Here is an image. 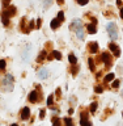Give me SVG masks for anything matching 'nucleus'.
<instances>
[{
	"instance_id": "obj_1",
	"label": "nucleus",
	"mask_w": 123,
	"mask_h": 126,
	"mask_svg": "<svg viewBox=\"0 0 123 126\" xmlns=\"http://www.w3.org/2000/svg\"><path fill=\"white\" fill-rule=\"evenodd\" d=\"M0 88H1L3 91H5V92L13 89V76L9 75V74L5 75V76L3 78L1 83H0Z\"/></svg>"
},
{
	"instance_id": "obj_2",
	"label": "nucleus",
	"mask_w": 123,
	"mask_h": 126,
	"mask_svg": "<svg viewBox=\"0 0 123 126\" xmlns=\"http://www.w3.org/2000/svg\"><path fill=\"white\" fill-rule=\"evenodd\" d=\"M108 32H109V35L113 41H115L118 38V28L114 22H109L108 24Z\"/></svg>"
},
{
	"instance_id": "obj_3",
	"label": "nucleus",
	"mask_w": 123,
	"mask_h": 126,
	"mask_svg": "<svg viewBox=\"0 0 123 126\" xmlns=\"http://www.w3.org/2000/svg\"><path fill=\"white\" fill-rule=\"evenodd\" d=\"M80 125H81V126H92V124H90V121L88 120V113H86V112L81 113V120H80Z\"/></svg>"
},
{
	"instance_id": "obj_4",
	"label": "nucleus",
	"mask_w": 123,
	"mask_h": 126,
	"mask_svg": "<svg viewBox=\"0 0 123 126\" xmlns=\"http://www.w3.org/2000/svg\"><path fill=\"white\" fill-rule=\"evenodd\" d=\"M13 15H16V7H8L5 11H4V13H3V16L4 17H12Z\"/></svg>"
},
{
	"instance_id": "obj_5",
	"label": "nucleus",
	"mask_w": 123,
	"mask_h": 126,
	"mask_svg": "<svg viewBox=\"0 0 123 126\" xmlns=\"http://www.w3.org/2000/svg\"><path fill=\"white\" fill-rule=\"evenodd\" d=\"M109 49H110V51H111L114 55H115V57H119V55H121V49L115 45V43H110Z\"/></svg>"
},
{
	"instance_id": "obj_6",
	"label": "nucleus",
	"mask_w": 123,
	"mask_h": 126,
	"mask_svg": "<svg viewBox=\"0 0 123 126\" xmlns=\"http://www.w3.org/2000/svg\"><path fill=\"white\" fill-rule=\"evenodd\" d=\"M101 59H102V62H104V63H106V66H108V67L111 64V57H110L109 53H102Z\"/></svg>"
},
{
	"instance_id": "obj_7",
	"label": "nucleus",
	"mask_w": 123,
	"mask_h": 126,
	"mask_svg": "<svg viewBox=\"0 0 123 126\" xmlns=\"http://www.w3.org/2000/svg\"><path fill=\"white\" fill-rule=\"evenodd\" d=\"M29 101L30 102H37L38 101V98H39V94H38V92L37 91H31V92L29 93Z\"/></svg>"
},
{
	"instance_id": "obj_8",
	"label": "nucleus",
	"mask_w": 123,
	"mask_h": 126,
	"mask_svg": "<svg viewBox=\"0 0 123 126\" xmlns=\"http://www.w3.org/2000/svg\"><path fill=\"white\" fill-rule=\"evenodd\" d=\"M21 57H22V59H24L25 62L29 61V58H30V46H29V45H27V46L25 47V50L22 51Z\"/></svg>"
},
{
	"instance_id": "obj_9",
	"label": "nucleus",
	"mask_w": 123,
	"mask_h": 126,
	"mask_svg": "<svg viewBox=\"0 0 123 126\" xmlns=\"http://www.w3.org/2000/svg\"><path fill=\"white\" fill-rule=\"evenodd\" d=\"M38 78L41 79V80L47 79V78H49V70H47V68H41L38 71Z\"/></svg>"
},
{
	"instance_id": "obj_10",
	"label": "nucleus",
	"mask_w": 123,
	"mask_h": 126,
	"mask_svg": "<svg viewBox=\"0 0 123 126\" xmlns=\"http://www.w3.org/2000/svg\"><path fill=\"white\" fill-rule=\"evenodd\" d=\"M88 49H89V53H92V54L98 53V43L97 42H90Z\"/></svg>"
},
{
	"instance_id": "obj_11",
	"label": "nucleus",
	"mask_w": 123,
	"mask_h": 126,
	"mask_svg": "<svg viewBox=\"0 0 123 126\" xmlns=\"http://www.w3.org/2000/svg\"><path fill=\"white\" fill-rule=\"evenodd\" d=\"M81 26H82V24H81L80 20H73L72 24H71V30H75V32H76L79 28H81Z\"/></svg>"
},
{
	"instance_id": "obj_12",
	"label": "nucleus",
	"mask_w": 123,
	"mask_h": 126,
	"mask_svg": "<svg viewBox=\"0 0 123 126\" xmlns=\"http://www.w3.org/2000/svg\"><path fill=\"white\" fill-rule=\"evenodd\" d=\"M29 117H30V109L26 106V108H24L21 110V118H22V120H27Z\"/></svg>"
},
{
	"instance_id": "obj_13",
	"label": "nucleus",
	"mask_w": 123,
	"mask_h": 126,
	"mask_svg": "<svg viewBox=\"0 0 123 126\" xmlns=\"http://www.w3.org/2000/svg\"><path fill=\"white\" fill-rule=\"evenodd\" d=\"M76 35H77V38L80 39V41H82V39H84V29H82V26L81 28H79V29L76 30Z\"/></svg>"
},
{
	"instance_id": "obj_14",
	"label": "nucleus",
	"mask_w": 123,
	"mask_h": 126,
	"mask_svg": "<svg viewBox=\"0 0 123 126\" xmlns=\"http://www.w3.org/2000/svg\"><path fill=\"white\" fill-rule=\"evenodd\" d=\"M60 25V21H59L58 18H54V20H51V22H50V26H51V29H56V28Z\"/></svg>"
},
{
	"instance_id": "obj_15",
	"label": "nucleus",
	"mask_w": 123,
	"mask_h": 126,
	"mask_svg": "<svg viewBox=\"0 0 123 126\" xmlns=\"http://www.w3.org/2000/svg\"><path fill=\"white\" fill-rule=\"evenodd\" d=\"M86 30H88V33H90V34H94L97 32V29H96V25H93V24H89L88 26H86Z\"/></svg>"
},
{
	"instance_id": "obj_16",
	"label": "nucleus",
	"mask_w": 123,
	"mask_h": 126,
	"mask_svg": "<svg viewBox=\"0 0 123 126\" xmlns=\"http://www.w3.org/2000/svg\"><path fill=\"white\" fill-rule=\"evenodd\" d=\"M68 59H69V63L72 66H76V63H77V59H76V57H75L73 54H69L68 55Z\"/></svg>"
},
{
	"instance_id": "obj_17",
	"label": "nucleus",
	"mask_w": 123,
	"mask_h": 126,
	"mask_svg": "<svg viewBox=\"0 0 123 126\" xmlns=\"http://www.w3.org/2000/svg\"><path fill=\"white\" fill-rule=\"evenodd\" d=\"M111 80H114V74H108L105 76V79H104L105 83H109V81H111Z\"/></svg>"
},
{
	"instance_id": "obj_18",
	"label": "nucleus",
	"mask_w": 123,
	"mask_h": 126,
	"mask_svg": "<svg viewBox=\"0 0 123 126\" xmlns=\"http://www.w3.org/2000/svg\"><path fill=\"white\" fill-rule=\"evenodd\" d=\"M60 118L59 117H53V126H60Z\"/></svg>"
},
{
	"instance_id": "obj_19",
	"label": "nucleus",
	"mask_w": 123,
	"mask_h": 126,
	"mask_svg": "<svg viewBox=\"0 0 123 126\" xmlns=\"http://www.w3.org/2000/svg\"><path fill=\"white\" fill-rule=\"evenodd\" d=\"M53 57H54L55 59H58V61H60V59H62V54L59 53V51L54 50V51H53Z\"/></svg>"
},
{
	"instance_id": "obj_20",
	"label": "nucleus",
	"mask_w": 123,
	"mask_h": 126,
	"mask_svg": "<svg viewBox=\"0 0 123 126\" xmlns=\"http://www.w3.org/2000/svg\"><path fill=\"white\" fill-rule=\"evenodd\" d=\"M53 104H54V96L51 94V96H49V98H47V106H53Z\"/></svg>"
},
{
	"instance_id": "obj_21",
	"label": "nucleus",
	"mask_w": 123,
	"mask_h": 126,
	"mask_svg": "<svg viewBox=\"0 0 123 126\" xmlns=\"http://www.w3.org/2000/svg\"><path fill=\"white\" fill-rule=\"evenodd\" d=\"M97 102H92V104H90V112H92V113H94V112H96V110H97Z\"/></svg>"
},
{
	"instance_id": "obj_22",
	"label": "nucleus",
	"mask_w": 123,
	"mask_h": 126,
	"mask_svg": "<svg viewBox=\"0 0 123 126\" xmlns=\"http://www.w3.org/2000/svg\"><path fill=\"white\" fill-rule=\"evenodd\" d=\"M119 84H121V81L118 80V79H115V80H113L111 87H113V88H118V87H119Z\"/></svg>"
},
{
	"instance_id": "obj_23",
	"label": "nucleus",
	"mask_w": 123,
	"mask_h": 126,
	"mask_svg": "<svg viewBox=\"0 0 123 126\" xmlns=\"http://www.w3.org/2000/svg\"><path fill=\"white\" fill-rule=\"evenodd\" d=\"M64 124L67 126H73V121L71 120V118H64Z\"/></svg>"
},
{
	"instance_id": "obj_24",
	"label": "nucleus",
	"mask_w": 123,
	"mask_h": 126,
	"mask_svg": "<svg viewBox=\"0 0 123 126\" xmlns=\"http://www.w3.org/2000/svg\"><path fill=\"white\" fill-rule=\"evenodd\" d=\"M88 63H89V68H90V71H94V62H93L92 58H89Z\"/></svg>"
},
{
	"instance_id": "obj_25",
	"label": "nucleus",
	"mask_w": 123,
	"mask_h": 126,
	"mask_svg": "<svg viewBox=\"0 0 123 126\" xmlns=\"http://www.w3.org/2000/svg\"><path fill=\"white\" fill-rule=\"evenodd\" d=\"M56 18H58L60 22H63V21H64V13H63V12H59V13H58V17H56Z\"/></svg>"
},
{
	"instance_id": "obj_26",
	"label": "nucleus",
	"mask_w": 123,
	"mask_h": 126,
	"mask_svg": "<svg viewBox=\"0 0 123 126\" xmlns=\"http://www.w3.org/2000/svg\"><path fill=\"white\" fill-rule=\"evenodd\" d=\"M51 1H53V0H43V7H45V8H49V7L51 5Z\"/></svg>"
},
{
	"instance_id": "obj_27",
	"label": "nucleus",
	"mask_w": 123,
	"mask_h": 126,
	"mask_svg": "<svg viewBox=\"0 0 123 126\" xmlns=\"http://www.w3.org/2000/svg\"><path fill=\"white\" fill-rule=\"evenodd\" d=\"M45 57H46V51L43 50L41 54H39V57H38V61H43V59H45Z\"/></svg>"
},
{
	"instance_id": "obj_28",
	"label": "nucleus",
	"mask_w": 123,
	"mask_h": 126,
	"mask_svg": "<svg viewBox=\"0 0 123 126\" xmlns=\"http://www.w3.org/2000/svg\"><path fill=\"white\" fill-rule=\"evenodd\" d=\"M5 70V61H0V71H4Z\"/></svg>"
},
{
	"instance_id": "obj_29",
	"label": "nucleus",
	"mask_w": 123,
	"mask_h": 126,
	"mask_svg": "<svg viewBox=\"0 0 123 126\" xmlns=\"http://www.w3.org/2000/svg\"><path fill=\"white\" fill-rule=\"evenodd\" d=\"M33 28H34V22H33V21H30V22H29V25H27V33H29L30 29H33Z\"/></svg>"
},
{
	"instance_id": "obj_30",
	"label": "nucleus",
	"mask_w": 123,
	"mask_h": 126,
	"mask_svg": "<svg viewBox=\"0 0 123 126\" xmlns=\"http://www.w3.org/2000/svg\"><path fill=\"white\" fill-rule=\"evenodd\" d=\"M3 24H4V25H8V24H9V18L3 16Z\"/></svg>"
},
{
	"instance_id": "obj_31",
	"label": "nucleus",
	"mask_w": 123,
	"mask_h": 126,
	"mask_svg": "<svg viewBox=\"0 0 123 126\" xmlns=\"http://www.w3.org/2000/svg\"><path fill=\"white\" fill-rule=\"evenodd\" d=\"M96 92L97 93H102L104 92V88H102V87H96Z\"/></svg>"
},
{
	"instance_id": "obj_32",
	"label": "nucleus",
	"mask_w": 123,
	"mask_h": 126,
	"mask_svg": "<svg viewBox=\"0 0 123 126\" xmlns=\"http://www.w3.org/2000/svg\"><path fill=\"white\" fill-rule=\"evenodd\" d=\"M88 1L89 0H79V4L80 5H85V4H88Z\"/></svg>"
},
{
	"instance_id": "obj_33",
	"label": "nucleus",
	"mask_w": 123,
	"mask_h": 126,
	"mask_svg": "<svg viewBox=\"0 0 123 126\" xmlns=\"http://www.w3.org/2000/svg\"><path fill=\"white\" fill-rule=\"evenodd\" d=\"M39 118H41V120H42V118H45V109H42L41 112H39Z\"/></svg>"
},
{
	"instance_id": "obj_34",
	"label": "nucleus",
	"mask_w": 123,
	"mask_h": 126,
	"mask_svg": "<svg viewBox=\"0 0 123 126\" xmlns=\"http://www.w3.org/2000/svg\"><path fill=\"white\" fill-rule=\"evenodd\" d=\"M9 3H11V0H3V5L4 7H8V5H9Z\"/></svg>"
},
{
	"instance_id": "obj_35",
	"label": "nucleus",
	"mask_w": 123,
	"mask_h": 126,
	"mask_svg": "<svg viewBox=\"0 0 123 126\" xmlns=\"http://www.w3.org/2000/svg\"><path fill=\"white\" fill-rule=\"evenodd\" d=\"M41 25H42V20H41V18H38V20H37V28H39Z\"/></svg>"
},
{
	"instance_id": "obj_36",
	"label": "nucleus",
	"mask_w": 123,
	"mask_h": 126,
	"mask_svg": "<svg viewBox=\"0 0 123 126\" xmlns=\"http://www.w3.org/2000/svg\"><path fill=\"white\" fill-rule=\"evenodd\" d=\"M117 5L118 7H122V0H117Z\"/></svg>"
},
{
	"instance_id": "obj_37",
	"label": "nucleus",
	"mask_w": 123,
	"mask_h": 126,
	"mask_svg": "<svg viewBox=\"0 0 123 126\" xmlns=\"http://www.w3.org/2000/svg\"><path fill=\"white\" fill-rule=\"evenodd\" d=\"M121 18H123V8H121Z\"/></svg>"
},
{
	"instance_id": "obj_38",
	"label": "nucleus",
	"mask_w": 123,
	"mask_h": 126,
	"mask_svg": "<svg viewBox=\"0 0 123 126\" xmlns=\"http://www.w3.org/2000/svg\"><path fill=\"white\" fill-rule=\"evenodd\" d=\"M64 3V0H58V4H63Z\"/></svg>"
},
{
	"instance_id": "obj_39",
	"label": "nucleus",
	"mask_w": 123,
	"mask_h": 126,
	"mask_svg": "<svg viewBox=\"0 0 123 126\" xmlns=\"http://www.w3.org/2000/svg\"><path fill=\"white\" fill-rule=\"evenodd\" d=\"M11 126H18L17 124H13V125H11Z\"/></svg>"
},
{
	"instance_id": "obj_40",
	"label": "nucleus",
	"mask_w": 123,
	"mask_h": 126,
	"mask_svg": "<svg viewBox=\"0 0 123 126\" xmlns=\"http://www.w3.org/2000/svg\"><path fill=\"white\" fill-rule=\"evenodd\" d=\"M122 97H123V91H122Z\"/></svg>"
},
{
	"instance_id": "obj_41",
	"label": "nucleus",
	"mask_w": 123,
	"mask_h": 126,
	"mask_svg": "<svg viewBox=\"0 0 123 126\" xmlns=\"http://www.w3.org/2000/svg\"><path fill=\"white\" fill-rule=\"evenodd\" d=\"M122 114H123V112H122Z\"/></svg>"
},
{
	"instance_id": "obj_42",
	"label": "nucleus",
	"mask_w": 123,
	"mask_h": 126,
	"mask_svg": "<svg viewBox=\"0 0 123 126\" xmlns=\"http://www.w3.org/2000/svg\"><path fill=\"white\" fill-rule=\"evenodd\" d=\"M77 1H79V0H77Z\"/></svg>"
}]
</instances>
